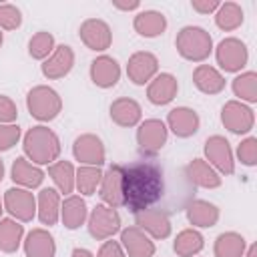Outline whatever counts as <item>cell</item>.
<instances>
[{"instance_id": "obj_1", "label": "cell", "mask_w": 257, "mask_h": 257, "mask_svg": "<svg viewBox=\"0 0 257 257\" xmlns=\"http://www.w3.org/2000/svg\"><path fill=\"white\" fill-rule=\"evenodd\" d=\"M165 193V171L155 161H135L122 167V205L141 213L159 203Z\"/></svg>"}, {"instance_id": "obj_2", "label": "cell", "mask_w": 257, "mask_h": 257, "mask_svg": "<svg viewBox=\"0 0 257 257\" xmlns=\"http://www.w3.org/2000/svg\"><path fill=\"white\" fill-rule=\"evenodd\" d=\"M24 153L30 161L38 165H46L58 159L60 155V141L54 131L48 126H32L24 135Z\"/></svg>"}, {"instance_id": "obj_3", "label": "cell", "mask_w": 257, "mask_h": 257, "mask_svg": "<svg viewBox=\"0 0 257 257\" xmlns=\"http://www.w3.org/2000/svg\"><path fill=\"white\" fill-rule=\"evenodd\" d=\"M175 46H177V50L183 58L193 60V62H201L211 54L213 40H211L207 30H203L199 26H185L177 34Z\"/></svg>"}, {"instance_id": "obj_4", "label": "cell", "mask_w": 257, "mask_h": 257, "mask_svg": "<svg viewBox=\"0 0 257 257\" xmlns=\"http://www.w3.org/2000/svg\"><path fill=\"white\" fill-rule=\"evenodd\" d=\"M26 106L36 120H52L62 110V100L54 88L40 84L28 92Z\"/></svg>"}, {"instance_id": "obj_5", "label": "cell", "mask_w": 257, "mask_h": 257, "mask_svg": "<svg viewBox=\"0 0 257 257\" xmlns=\"http://www.w3.org/2000/svg\"><path fill=\"white\" fill-rule=\"evenodd\" d=\"M120 229V217L114 211V207H106V205H96L88 217V233L96 239H108L114 233H118Z\"/></svg>"}, {"instance_id": "obj_6", "label": "cell", "mask_w": 257, "mask_h": 257, "mask_svg": "<svg viewBox=\"0 0 257 257\" xmlns=\"http://www.w3.org/2000/svg\"><path fill=\"white\" fill-rule=\"evenodd\" d=\"M249 52L239 38H225L217 46V62L225 72H237L247 64Z\"/></svg>"}, {"instance_id": "obj_7", "label": "cell", "mask_w": 257, "mask_h": 257, "mask_svg": "<svg viewBox=\"0 0 257 257\" xmlns=\"http://www.w3.org/2000/svg\"><path fill=\"white\" fill-rule=\"evenodd\" d=\"M221 120H223L225 128H229L231 133L243 135V133H249L253 128L255 116H253V110L249 106H245L243 102L229 100L221 110Z\"/></svg>"}, {"instance_id": "obj_8", "label": "cell", "mask_w": 257, "mask_h": 257, "mask_svg": "<svg viewBox=\"0 0 257 257\" xmlns=\"http://www.w3.org/2000/svg\"><path fill=\"white\" fill-rule=\"evenodd\" d=\"M137 143H139V149L143 153H147V155L159 153L167 143V126H165V122L159 120V118L145 120L137 131Z\"/></svg>"}, {"instance_id": "obj_9", "label": "cell", "mask_w": 257, "mask_h": 257, "mask_svg": "<svg viewBox=\"0 0 257 257\" xmlns=\"http://www.w3.org/2000/svg\"><path fill=\"white\" fill-rule=\"evenodd\" d=\"M4 207L18 221H32L36 213V199L30 191L12 187L4 193Z\"/></svg>"}, {"instance_id": "obj_10", "label": "cell", "mask_w": 257, "mask_h": 257, "mask_svg": "<svg viewBox=\"0 0 257 257\" xmlns=\"http://www.w3.org/2000/svg\"><path fill=\"white\" fill-rule=\"evenodd\" d=\"M80 40L90 48V50H106L112 42V32L110 26L104 20L98 18H88L80 24Z\"/></svg>"}, {"instance_id": "obj_11", "label": "cell", "mask_w": 257, "mask_h": 257, "mask_svg": "<svg viewBox=\"0 0 257 257\" xmlns=\"http://www.w3.org/2000/svg\"><path fill=\"white\" fill-rule=\"evenodd\" d=\"M72 153L76 157V161L88 165V167H100L104 163V145L96 135H80L74 141Z\"/></svg>"}, {"instance_id": "obj_12", "label": "cell", "mask_w": 257, "mask_h": 257, "mask_svg": "<svg viewBox=\"0 0 257 257\" xmlns=\"http://www.w3.org/2000/svg\"><path fill=\"white\" fill-rule=\"evenodd\" d=\"M205 155L207 159L225 175H231L235 165H233V153L229 147V141L221 135H213L205 141Z\"/></svg>"}, {"instance_id": "obj_13", "label": "cell", "mask_w": 257, "mask_h": 257, "mask_svg": "<svg viewBox=\"0 0 257 257\" xmlns=\"http://www.w3.org/2000/svg\"><path fill=\"white\" fill-rule=\"evenodd\" d=\"M157 70H159V60L151 52H135L126 64V74L135 84L149 82L157 74Z\"/></svg>"}, {"instance_id": "obj_14", "label": "cell", "mask_w": 257, "mask_h": 257, "mask_svg": "<svg viewBox=\"0 0 257 257\" xmlns=\"http://www.w3.org/2000/svg\"><path fill=\"white\" fill-rule=\"evenodd\" d=\"M72 64H74V52L70 46L62 44L42 62V74L50 80H56L66 76L72 70Z\"/></svg>"}, {"instance_id": "obj_15", "label": "cell", "mask_w": 257, "mask_h": 257, "mask_svg": "<svg viewBox=\"0 0 257 257\" xmlns=\"http://www.w3.org/2000/svg\"><path fill=\"white\" fill-rule=\"evenodd\" d=\"M139 229H145L155 239H165L171 235V221L165 211L159 209H145L141 213H135Z\"/></svg>"}, {"instance_id": "obj_16", "label": "cell", "mask_w": 257, "mask_h": 257, "mask_svg": "<svg viewBox=\"0 0 257 257\" xmlns=\"http://www.w3.org/2000/svg\"><path fill=\"white\" fill-rule=\"evenodd\" d=\"M90 78L100 88H110L120 78V66L112 56H98L90 64Z\"/></svg>"}, {"instance_id": "obj_17", "label": "cell", "mask_w": 257, "mask_h": 257, "mask_svg": "<svg viewBox=\"0 0 257 257\" xmlns=\"http://www.w3.org/2000/svg\"><path fill=\"white\" fill-rule=\"evenodd\" d=\"M167 122H169V128L181 139L193 137L199 131V114L193 108H187V106L173 108L167 116Z\"/></svg>"}, {"instance_id": "obj_18", "label": "cell", "mask_w": 257, "mask_h": 257, "mask_svg": "<svg viewBox=\"0 0 257 257\" xmlns=\"http://www.w3.org/2000/svg\"><path fill=\"white\" fill-rule=\"evenodd\" d=\"M122 247L126 249L128 257H153L155 255V245L153 241L143 233L139 227H128L120 233Z\"/></svg>"}, {"instance_id": "obj_19", "label": "cell", "mask_w": 257, "mask_h": 257, "mask_svg": "<svg viewBox=\"0 0 257 257\" xmlns=\"http://www.w3.org/2000/svg\"><path fill=\"white\" fill-rule=\"evenodd\" d=\"M179 90V84H177V78L169 72H163L159 74L151 84H149V90H147V98L157 104V106H163V104H169L175 94Z\"/></svg>"}, {"instance_id": "obj_20", "label": "cell", "mask_w": 257, "mask_h": 257, "mask_svg": "<svg viewBox=\"0 0 257 257\" xmlns=\"http://www.w3.org/2000/svg\"><path fill=\"white\" fill-rule=\"evenodd\" d=\"M100 199L108 203L110 207L122 205V167L112 165L104 175H102V185H100Z\"/></svg>"}, {"instance_id": "obj_21", "label": "cell", "mask_w": 257, "mask_h": 257, "mask_svg": "<svg viewBox=\"0 0 257 257\" xmlns=\"http://www.w3.org/2000/svg\"><path fill=\"white\" fill-rule=\"evenodd\" d=\"M26 257H54L56 243L46 229H32L24 241Z\"/></svg>"}, {"instance_id": "obj_22", "label": "cell", "mask_w": 257, "mask_h": 257, "mask_svg": "<svg viewBox=\"0 0 257 257\" xmlns=\"http://www.w3.org/2000/svg\"><path fill=\"white\" fill-rule=\"evenodd\" d=\"M193 82H195V86H197L201 92H205V94H217V92H221V90L225 88V78H223V74H221L217 68L209 66V64H199V66L195 68V72H193Z\"/></svg>"}, {"instance_id": "obj_23", "label": "cell", "mask_w": 257, "mask_h": 257, "mask_svg": "<svg viewBox=\"0 0 257 257\" xmlns=\"http://www.w3.org/2000/svg\"><path fill=\"white\" fill-rule=\"evenodd\" d=\"M141 104L133 98H116L110 104V118L118 126H135L141 120Z\"/></svg>"}, {"instance_id": "obj_24", "label": "cell", "mask_w": 257, "mask_h": 257, "mask_svg": "<svg viewBox=\"0 0 257 257\" xmlns=\"http://www.w3.org/2000/svg\"><path fill=\"white\" fill-rule=\"evenodd\" d=\"M135 30L145 36V38H153V36H159L165 32L167 28V18L165 14L157 12V10H145V12H139L135 16V22H133Z\"/></svg>"}, {"instance_id": "obj_25", "label": "cell", "mask_w": 257, "mask_h": 257, "mask_svg": "<svg viewBox=\"0 0 257 257\" xmlns=\"http://www.w3.org/2000/svg\"><path fill=\"white\" fill-rule=\"evenodd\" d=\"M185 175L191 183L205 187V189H217L221 185V177L203 161V159H195L185 167Z\"/></svg>"}, {"instance_id": "obj_26", "label": "cell", "mask_w": 257, "mask_h": 257, "mask_svg": "<svg viewBox=\"0 0 257 257\" xmlns=\"http://www.w3.org/2000/svg\"><path fill=\"white\" fill-rule=\"evenodd\" d=\"M187 219L197 227H213L219 221V209L209 201L195 199L187 205Z\"/></svg>"}, {"instance_id": "obj_27", "label": "cell", "mask_w": 257, "mask_h": 257, "mask_svg": "<svg viewBox=\"0 0 257 257\" xmlns=\"http://www.w3.org/2000/svg\"><path fill=\"white\" fill-rule=\"evenodd\" d=\"M42 179H44V173L38 167L30 165L24 157H18L12 163V181L14 183H18L22 187H28V189H34L42 183Z\"/></svg>"}, {"instance_id": "obj_28", "label": "cell", "mask_w": 257, "mask_h": 257, "mask_svg": "<svg viewBox=\"0 0 257 257\" xmlns=\"http://www.w3.org/2000/svg\"><path fill=\"white\" fill-rule=\"evenodd\" d=\"M60 211V197L54 189H42L38 195V219L42 225H54Z\"/></svg>"}, {"instance_id": "obj_29", "label": "cell", "mask_w": 257, "mask_h": 257, "mask_svg": "<svg viewBox=\"0 0 257 257\" xmlns=\"http://www.w3.org/2000/svg\"><path fill=\"white\" fill-rule=\"evenodd\" d=\"M60 211H62V223L66 229H78L86 221V203L76 195H70L68 199H64Z\"/></svg>"}, {"instance_id": "obj_30", "label": "cell", "mask_w": 257, "mask_h": 257, "mask_svg": "<svg viewBox=\"0 0 257 257\" xmlns=\"http://www.w3.org/2000/svg\"><path fill=\"white\" fill-rule=\"evenodd\" d=\"M24 227L14 219H0V251L14 253L20 247Z\"/></svg>"}, {"instance_id": "obj_31", "label": "cell", "mask_w": 257, "mask_h": 257, "mask_svg": "<svg viewBox=\"0 0 257 257\" xmlns=\"http://www.w3.org/2000/svg\"><path fill=\"white\" fill-rule=\"evenodd\" d=\"M243 251H245V239L235 231L221 233L215 239V257H241Z\"/></svg>"}, {"instance_id": "obj_32", "label": "cell", "mask_w": 257, "mask_h": 257, "mask_svg": "<svg viewBox=\"0 0 257 257\" xmlns=\"http://www.w3.org/2000/svg\"><path fill=\"white\" fill-rule=\"evenodd\" d=\"M173 249L179 257H193L203 249V235L195 229H185L177 235Z\"/></svg>"}, {"instance_id": "obj_33", "label": "cell", "mask_w": 257, "mask_h": 257, "mask_svg": "<svg viewBox=\"0 0 257 257\" xmlns=\"http://www.w3.org/2000/svg\"><path fill=\"white\" fill-rule=\"evenodd\" d=\"M215 22L221 30H235L243 24V10L239 4L235 2H225L219 4L217 14H215Z\"/></svg>"}, {"instance_id": "obj_34", "label": "cell", "mask_w": 257, "mask_h": 257, "mask_svg": "<svg viewBox=\"0 0 257 257\" xmlns=\"http://www.w3.org/2000/svg\"><path fill=\"white\" fill-rule=\"evenodd\" d=\"M48 175L52 177L54 185L62 191V193H72L74 189V169L68 161H58L54 165L48 167Z\"/></svg>"}, {"instance_id": "obj_35", "label": "cell", "mask_w": 257, "mask_h": 257, "mask_svg": "<svg viewBox=\"0 0 257 257\" xmlns=\"http://www.w3.org/2000/svg\"><path fill=\"white\" fill-rule=\"evenodd\" d=\"M102 181V173L98 167H80L74 173V185L82 195H92L98 187V183Z\"/></svg>"}, {"instance_id": "obj_36", "label": "cell", "mask_w": 257, "mask_h": 257, "mask_svg": "<svg viewBox=\"0 0 257 257\" xmlns=\"http://www.w3.org/2000/svg\"><path fill=\"white\" fill-rule=\"evenodd\" d=\"M233 92L241 100L255 102L257 100V74L255 72H243L233 80Z\"/></svg>"}, {"instance_id": "obj_37", "label": "cell", "mask_w": 257, "mask_h": 257, "mask_svg": "<svg viewBox=\"0 0 257 257\" xmlns=\"http://www.w3.org/2000/svg\"><path fill=\"white\" fill-rule=\"evenodd\" d=\"M52 48H54V36L50 32H44V30L42 32H36L30 38V42H28V52L36 60L46 58L52 52Z\"/></svg>"}, {"instance_id": "obj_38", "label": "cell", "mask_w": 257, "mask_h": 257, "mask_svg": "<svg viewBox=\"0 0 257 257\" xmlns=\"http://www.w3.org/2000/svg\"><path fill=\"white\" fill-rule=\"evenodd\" d=\"M22 24V14L14 4H0V28L16 30Z\"/></svg>"}, {"instance_id": "obj_39", "label": "cell", "mask_w": 257, "mask_h": 257, "mask_svg": "<svg viewBox=\"0 0 257 257\" xmlns=\"http://www.w3.org/2000/svg\"><path fill=\"white\" fill-rule=\"evenodd\" d=\"M237 157L243 165L247 167H253L257 163V139L255 137H249L245 139L239 147H237Z\"/></svg>"}, {"instance_id": "obj_40", "label": "cell", "mask_w": 257, "mask_h": 257, "mask_svg": "<svg viewBox=\"0 0 257 257\" xmlns=\"http://www.w3.org/2000/svg\"><path fill=\"white\" fill-rule=\"evenodd\" d=\"M20 139V126L18 124H0V151L12 149Z\"/></svg>"}, {"instance_id": "obj_41", "label": "cell", "mask_w": 257, "mask_h": 257, "mask_svg": "<svg viewBox=\"0 0 257 257\" xmlns=\"http://www.w3.org/2000/svg\"><path fill=\"white\" fill-rule=\"evenodd\" d=\"M18 114V108L16 104L12 102V98L0 94V124H6V122H12Z\"/></svg>"}, {"instance_id": "obj_42", "label": "cell", "mask_w": 257, "mask_h": 257, "mask_svg": "<svg viewBox=\"0 0 257 257\" xmlns=\"http://www.w3.org/2000/svg\"><path fill=\"white\" fill-rule=\"evenodd\" d=\"M98 257H124V253L116 241H104L98 249Z\"/></svg>"}, {"instance_id": "obj_43", "label": "cell", "mask_w": 257, "mask_h": 257, "mask_svg": "<svg viewBox=\"0 0 257 257\" xmlns=\"http://www.w3.org/2000/svg\"><path fill=\"white\" fill-rule=\"evenodd\" d=\"M191 6H193V10H197L201 14H209L219 8V2L217 0H193Z\"/></svg>"}, {"instance_id": "obj_44", "label": "cell", "mask_w": 257, "mask_h": 257, "mask_svg": "<svg viewBox=\"0 0 257 257\" xmlns=\"http://www.w3.org/2000/svg\"><path fill=\"white\" fill-rule=\"evenodd\" d=\"M112 6L118 8V10H135V8H139V2L137 0H133V2H118V0H114Z\"/></svg>"}, {"instance_id": "obj_45", "label": "cell", "mask_w": 257, "mask_h": 257, "mask_svg": "<svg viewBox=\"0 0 257 257\" xmlns=\"http://www.w3.org/2000/svg\"><path fill=\"white\" fill-rule=\"evenodd\" d=\"M72 257H92V253L86 251V249H80V247H78V249L72 251Z\"/></svg>"}, {"instance_id": "obj_46", "label": "cell", "mask_w": 257, "mask_h": 257, "mask_svg": "<svg viewBox=\"0 0 257 257\" xmlns=\"http://www.w3.org/2000/svg\"><path fill=\"white\" fill-rule=\"evenodd\" d=\"M247 257H257V245H251V247H249Z\"/></svg>"}, {"instance_id": "obj_47", "label": "cell", "mask_w": 257, "mask_h": 257, "mask_svg": "<svg viewBox=\"0 0 257 257\" xmlns=\"http://www.w3.org/2000/svg\"><path fill=\"white\" fill-rule=\"evenodd\" d=\"M2 177H4V163H2V159H0V181H2Z\"/></svg>"}, {"instance_id": "obj_48", "label": "cell", "mask_w": 257, "mask_h": 257, "mask_svg": "<svg viewBox=\"0 0 257 257\" xmlns=\"http://www.w3.org/2000/svg\"><path fill=\"white\" fill-rule=\"evenodd\" d=\"M2 40H4V36H2V32H0V46H2Z\"/></svg>"}, {"instance_id": "obj_49", "label": "cell", "mask_w": 257, "mask_h": 257, "mask_svg": "<svg viewBox=\"0 0 257 257\" xmlns=\"http://www.w3.org/2000/svg\"><path fill=\"white\" fill-rule=\"evenodd\" d=\"M2 211H4V209H2V201H0V215H2Z\"/></svg>"}]
</instances>
